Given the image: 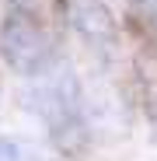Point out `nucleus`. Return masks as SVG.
<instances>
[{
	"instance_id": "nucleus-1",
	"label": "nucleus",
	"mask_w": 157,
	"mask_h": 161,
	"mask_svg": "<svg viewBox=\"0 0 157 161\" xmlns=\"http://www.w3.org/2000/svg\"><path fill=\"white\" fill-rule=\"evenodd\" d=\"M39 77H45L39 91H35V105L49 123V133L56 137L60 151H73L84 140V119H81V88L70 74V67H56V70H42Z\"/></svg>"
},
{
	"instance_id": "nucleus-2",
	"label": "nucleus",
	"mask_w": 157,
	"mask_h": 161,
	"mask_svg": "<svg viewBox=\"0 0 157 161\" xmlns=\"http://www.w3.org/2000/svg\"><path fill=\"white\" fill-rule=\"evenodd\" d=\"M0 56L21 77H39L52 67V42L32 11H11L0 25Z\"/></svg>"
},
{
	"instance_id": "nucleus-3",
	"label": "nucleus",
	"mask_w": 157,
	"mask_h": 161,
	"mask_svg": "<svg viewBox=\"0 0 157 161\" xmlns=\"http://www.w3.org/2000/svg\"><path fill=\"white\" fill-rule=\"evenodd\" d=\"M66 18L91 46H98V49L115 46V21L105 4H98V0H66Z\"/></svg>"
},
{
	"instance_id": "nucleus-4",
	"label": "nucleus",
	"mask_w": 157,
	"mask_h": 161,
	"mask_svg": "<svg viewBox=\"0 0 157 161\" xmlns=\"http://www.w3.org/2000/svg\"><path fill=\"white\" fill-rule=\"evenodd\" d=\"M0 161H39V154H35L32 144H24V140L0 137Z\"/></svg>"
},
{
	"instance_id": "nucleus-5",
	"label": "nucleus",
	"mask_w": 157,
	"mask_h": 161,
	"mask_svg": "<svg viewBox=\"0 0 157 161\" xmlns=\"http://www.w3.org/2000/svg\"><path fill=\"white\" fill-rule=\"evenodd\" d=\"M32 4H35V0H7L11 11H32Z\"/></svg>"
}]
</instances>
